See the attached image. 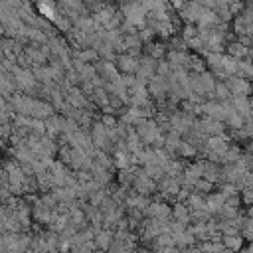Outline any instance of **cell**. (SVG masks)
I'll return each instance as SVG.
<instances>
[{
    "label": "cell",
    "instance_id": "obj_23",
    "mask_svg": "<svg viewBox=\"0 0 253 253\" xmlns=\"http://www.w3.org/2000/svg\"><path fill=\"white\" fill-rule=\"evenodd\" d=\"M142 170L154 180V182H160L162 178H166V170H164V166H160L156 160L154 162H148V164H144L142 166Z\"/></svg>",
    "mask_w": 253,
    "mask_h": 253
},
{
    "label": "cell",
    "instance_id": "obj_10",
    "mask_svg": "<svg viewBox=\"0 0 253 253\" xmlns=\"http://www.w3.org/2000/svg\"><path fill=\"white\" fill-rule=\"evenodd\" d=\"M225 85L229 87L231 95H245V97H249L253 93V83L249 79L239 77V75H231L229 79H225Z\"/></svg>",
    "mask_w": 253,
    "mask_h": 253
},
{
    "label": "cell",
    "instance_id": "obj_8",
    "mask_svg": "<svg viewBox=\"0 0 253 253\" xmlns=\"http://www.w3.org/2000/svg\"><path fill=\"white\" fill-rule=\"evenodd\" d=\"M95 67H97L99 77H101L105 83H115V81H119L121 75H123V73L119 71V67H117L115 61H103V59H99V61L95 63Z\"/></svg>",
    "mask_w": 253,
    "mask_h": 253
},
{
    "label": "cell",
    "instance_id": "obj_33",
    "mask_svg": "<svg viewBox=\"0 0 253 253\" xmlns=\"http://www.w3.org/2000/svg\"><path fill=\"white\" fill-rule=\"evenodd\" d=\"M213 186H215V184H211L210 180H206V178H200V180H198V182L194 184V192H198V194H204V196H208V194H211Z\"/></svg>",
    "mask_w": 253,
    "mask_h": 253
},
{
    "label": "cell",
    "instance_id": "obj_5",
    "mask_svg": "<svg viewBox=\"0 0 253 253\" xmlns=\"http://www.w3.org/2000/svg\"><path fill=\"white\" fill-rule=\"evenodd\" d=\"M65 125H67V117H63L61 113H55L49 119H45V134L59 140L65 132Z\"/></svg>",
    "mask_w": 253,
    "mask_h": 253
},
{
    "label": "cell",
    "instance_id": "obj_9",
    "mask_svg": "<svg viewBox=\"0 0 253 253\" xmlns=\"http://www.w3.org/2000/svg\"><path fill=\"white\" fill-rule=\"evenodd\" d=\"M156 71H158V59H154L152 55H146V53L140 55V67H138L136 77L148 83L156 75Z\"/></svg>",
    "mask_w": 253,
    "mask_h": 253
},
{
    "label": "cell",
    "instance_id": "obj_7",
    "mask_svg": "<svg viewBox=\"0 0 253 253\" xmlns=\"http://www.w3.org/2000/svg\"><path fill=\"white\" fill-rule=\"evenodd\" d=\"M115 63L123 75H136L138 67H140V57H134L130 53H119Z\"/></svg>",
    "mask_w": 253,
    "mask_h": 253
},
{
    "label": "cell",
    "instance_id": "obj_18",
    "mask_svg": "<svg viewBox=\"0 0 253 253\" xmlns=\"http://www.w3.org/2000/svg\"><path fill=\"white\" fill-rule=\"evenodd\" d=\"M172 221H180V223H186V225H188V221H192V210L188 208L186 202H174Z\"/></svg>",
    "mask_w": 253,
    "mask_h": 253
},
{
    "label": "cell",
    "instance_id": "obj_29",
    "mask_svg": "<svg viewBox=\"0 0 253 253\" xmlns=\"http://www.w3.org/2000/svg\"><path fill=\"white\" fill-rule=\"evenodd\" d=\"M243 152H241V148L237 146V144H231L229 148H227V152L223 154V158H221V164L225 166V164H235L237 160H239V156H241Z\"/></svg>",
    "mask_w": 253,
    "mask_h": 253
},
{
    "label": "cell",
    "instance_id": "obj_34",
    "mask_svg": "<svg viewBox=\"0 0 253 253\" xmlns=\"http://www.w3.org/2000/svg\"><path fill=\"white\" fill-rule=\"evenodd\" d=\"M138 36H140V40H142L144 45H146V43H152V42L156 40V32H154L150 26H142V28H138Z\"/></svg>",
    "mask_w": 253,
    "mask_h": 253
},
{
    "label": "cell",
    "instance_id": "obj_40",
    "mask_svg": "<svg viewBox=\"0 0 253 253\" xmlns=\"http://www.w3.org/2000/svg\"><path fill=\"white\" fill-rule=\"evenodd\" d=\"M225 204H227V206H231V208H239V204H241V198H239V196L227 198V200H225Z\"/></svg>",
    "mask_w": 253,
    "mask_h": 253
},
{
    "label": "cell",
    "instance_id": "obj_26",
    "mask_svg": "<svg viewBox=\"0 0 253 253\" xmlns=\"http://www.w3.org/2000/svg\"><path fill=\"white\" fill-rule=\"evenodd\" d=\"M186 204H188V208H190L192 211H200V210H206V211H208V208H206V196H204V194L192 192L190 198L186 200Z\"/></svg>",
    "mask_w": 253,
    "mask_h": 253
},
{
    "label": "cell",
    "instance_id": "obj_12",
    "mask_svg": "<svg viewBox=\"0 0 253 253\" xmlns=\"http://www.w3.org/2000/svg\"><path fill=\"white\" fill-rule=\"evenodd\" d=\"M146 26H150V28L156 32V38H160L162 42L174 38V32H176V26H174L172 20L160 22V20H150V18H146Z\"/></svg>",
    "mask_w": 253,
    "mask_h": 253
},
{
    "label": "cell",
    "instance_id": "obj_1",
    "mask_svg": "<svg viewBox=\"0 0 253 253\" xmlns=\"http://www.w3.org/2000/svg\"><path fill=\"white\" fill-rule=\"evenodd\" d=\"M117 8L123 12L125 22H128L130 26H134V28L146 26L148 12H146V8L140 2H136V0H119V6Z\"/></svg>",
    "mask_w": 253,
    "mask_h": 253
},
{
    "label": "cell",
    "instance_id": "obj_32",
    "mask_svg": "<svg viewBox=\"0 0 253 253\" xmlns=\"http://www.w3.org/2000/svg\"><path fill=\"white\" fill-rule=\"evenodd\" d=\"M200 152H198V148L192 144V142H188V140H182V144H180V148H178V156H182V158H194V156H198Z\"/></svg>",
    "mask_w": 253,
    "mask_h": 253
},
{
    "label": "cell",
    "instance_id": "obj_17",
    "mask_svg": "<svg viewBox=\"0 0 253 253\" xmlns=\"http://www.w3.org/2000/svg\"><path fill=\"white\" fill-rule=\"evenodd\" d=\"M113 241H115V229L103 227V229H99V231L95 233V245H97V249H101V251H109L111 245H113Z\"/></svg>",
    "mask_w": 253,
    "mask_h": 253
},
{
    "label": "cell",
    "instance_id": "obj_6",
    "mask_svg": "<svg viewBox=\"0 0 253 253\" xmlns=\"http://www.w3.org/2000/svg\"><path fill=\"white\" fill-rule=\"evenodd\" d=\"M146 217L168 221V219H172V206L166 200H152V204L146 210Z\"/></svg>",
    "mask_w": 253,
    "mask_h": 253
},
{
    "label": "cell",
    "instance_id": "obj_22",
    "mask_svg": "<svg viewBox=\"0 0 253 253\" xmlns=\"http://www.w3.org/2000/svg\"><path fill=\"white\" fill-rule=\"evenodd\" d=\"M243 235L241 233H237V235H223L221 237V243L225 245V249L229 251V253H239L241 249H243Z\"/></svg>",
    "mask_w": 253,
    "mask_h": 253
},
{
    "label": "cell",
    "instance_id": "obj_3",
    "mask_svg": "<svg viewBox=\"0 0 253 253\" xmlns=\"http://www.w3.org/2000/svg\"><path fill=\"white\" fill-rule=\"evenodd\" d=\"M180 190H182V180H178V178L166 176V178H162L158 182V192H160V198L162 200H174V202H178Z\"/></svg>",
    "mask_w": 253,
    "mask_h": 253
},
{
    "label": "cell",
    "instance_id": "obj_15",
    "mask_svg": "<svg viewBox=\"0 0 253 253\" xmlns=\"http://www.w3.org/2000/svg\"><path fill=\"white\" fill-rule=\"evenodd\" d=\"M225 51H227V55H231V57H235V59L253 57V49L247 47L245 43H241L239 40H231V42L225 45Z\"/></svg>",
    "mask_w": 253,
    "mask_h": 253
},
{
    "label": "cell",
    "instance_id": "obj_28",
    "mask_svg": "<svg viewBox=\"0 0 253 253\" xmlns=\"http://www.w3.org/2000/svg\"><path fill=\"white\" fill-rule=\"evenodd\" d=\"M97 53H99V59H103V61H115L117 59V49L113 47V45H109V43H101L99 47H97Z\"/></svg>",
    "mask_w": 253,
    "mask_h": 253
},
{
    "label": "cell",
    "instance_id": "obj_21",
    "mask_svg": "<svg viewBox=\"0 0 253 253\" xmlns=\"http://www.w3.org/2000/svg\"><path fill=\"white\" fill-rule=\"evenodd\" d=\"M144 53H146V55H152V57L158 59V61H162V59H166L168 49H166V43H164V42H152V43H146Z\"/></svg>",
    "mask_w": 253,
    "mask_h": 253
},
{
    "label": "cell",
    "instance_id": "obj_13",
    "mask_svg": "<svg viewBox=\"0 0 253 253\" xmlns=\"http://www.w3.org/2000/svg\"><path fill=\"white\" fill-rule=\"evenodd\" d=\"M229 103H231L233 111H237L241 117H245V121H249V119H251L253 103H251V99H249V97H245V95H233V97L229 99Z\"/></svg>",
    "mask_w": 253,
    "mask_h": 253
},
{
    "label": "cell",
    "instance_id": "obj_11",
    "mask_svg": "<svg viewBox=\"0 0 253 253\" xmlns=\"http://www.w3.org/2000/svg\"><path fill=\"white\" fill-rule=\"evenodd\" d=\"M202 12H204V8H202L200 4H196V2L188 0V2L184 4V8L178 12V16H180V20H182L184 24H196V26H198Z\"/></svg>",
    "mask_w": 253,
    "mask_h": 253
},
{
    "label": "cell",
    "instance_id": "obj_42",
    "mask_svg": "<svg viewBox=\"0 0 253 253\" xmlns=\"http://www.w3.org/2000/svg\"><path fill=\"white\" fill-rule=\"evenodd\" d=\"M247 217H251V219H253V206L247 210Z\"/></svg>",
    "mask_w": 253,
    "mask_h": 253
},
{
    "label": "cell",
    "instance_id": "obj_31",
    "mask_svg": "<svg viewBox=\"0 0 253 253\" xmlns=\"http://www.w3.org/2000/svg\"><path fill=\"white\" fill-rule=\"evenodd\" d=\"M200 36V32H198V26L196 24H184L182 28H180V38L188 43L190 40H194V38H198Z\"/></svg>",
    "mask_w": 253,
    "mask_h": 253
},
{
    "label": "cell",
    "instance_id": "obj_16",
    "mask_svg": "<svg viewBox=\"0 0 253 253\" xmlns=\"http://www.w3.org/2000/svg\"><path fill=\"white\" fill-rule=\"evenodd\" d=\"M89 101L97 107V109H103V111H107L109 107H111V93L105 89V87H97L91 95H89Z\"/></svg>",
    "mask_w": 253,
    "mask_h": 253
},
{
    "label": "cell",
    "instance_id": "obj_41",
    "mask_svg": "<svg viewBox=\"0 0 253 253\" xmlns=\"http://www.w3.org/2000/svg\"><path fill=\"white\" fill-rule=\"evenodd\" d=\"M235 0H215V6H231Z\"/></svg>",
    "mask_w": 253,
    "mask_h": 253
},
{
    "label": "cell",
    "instance_id": "obj_19",
    "mask_svg": "<svg viewBox=\"0 0 253 253\" xmlns=\"http://www.w3.org/2000/svg\"><path fill=\"white\" fill-rule=\"evenodd\" d=\"M225 206V198L221 196V192H211L206 196V208L211 215H219V211Z\"/></svg>",
    "mask_w": 253,
    "mask_h": 253
},
{
    "label": "cell",
    "instance_id": "obj_24",
    "mask_svg": "<svg viewBox=\"0 0 253 253\" xmlns=\"http://www.w3.org/2000/svg\"><path fill=\"white\" fill-rule=\"evenodd\" d=\"M174 235V241H176V245L178 247H182V249H186V247H190V245H194L198 239L194 237V233L190 231V227L188 229H184V231H178V233H172Z\"/></svg>",
    "mask_w": 253,
    "mask_h": 253
},
{
    "label": "cell",
    "instance_id": "obj_38",
    "mask_svg": "<svg viewBox=\"0 0 253 253\" xmlns=\"http://www.w3.org/2000/svg\"><path fill=\"white\" fill-rule=\"evenodd\" d=\"M241 200H243L247 206H253V186H249V188H245V190H243Z\"/></svg>",
    "mask_w": 253,
    "mask_h": 253
},
{
    "label": "cell",
    "instance_id": "obj_20",
    "mask_svg": "<svg viewBox=\"0 0 253 253\" xmlns=\"http://www.w3.org/2000/svg\"><path fill=\"white\" fill-rule=\"evenodd\" d=\"M89 172L93 174V180H95L97 184H101L103 188H109V184L113 182L111 170H107V168H103V166H99V164H95V162H93V166H91Z\"/></svg>",
    "mask_w": 253,
    "mask_h": 253
},
{
    "label": "cell",
    "instance_id": "obj_35",
    "mask_svg": "<svg viewBox=\"0 0 253 253\" xmlns=\"http://www.w3.org/2000/svg\"><path fill=\"white\" fill-rule=\"evenodd\" d=\"M219 192H221V196L227 200V198H233V196H239V188L235 186V184H229V182H223V184H219Z\"/></svg>",
    "mask_w": 253,
    "mask_h": 253
},
{
    "label": "cell",
    "instance_id": "obj_37",
    "mask_svg": "<svg viewBox=\"0 0 253 253\" xmlns=\"http://www.w3.org/2000/svg\"><path fill=\"white\" fill-rule=\"evenodd\" d=\"M241 235L249 241H253V219L251 217H245L243 221V227H241Z\"/></svg>",
    "mask_w": 253,
    "mask_h": 253
},
{
    "label": "cell",
    "instance_id": "obj_39",
    "mask_svg": "<svg viewBox=\"0 0 253 253\" xmlns=\"http://www.w3.org/2000/svg\"><path fill=\"white\" fill-rule=\"evenodd\" d=\"M192 2L200 4L202 8H210V10H213V8H215V0H192Z\"/></svg>",
    "mask_w": 253,
    "mask_h": 253
},
{
    "label": "cell",
    "instance_id": "obj_36",
    "mask_svg": "<svg viewBox=\"0 0 253 253\" xmlns=\"http://www.w3.org/2000/svg\"><path fill=\"white\" fill-rule=\"evenodd\" d=\"M99 121H101L107 128H115V126L119 125V117H117L115 113H103V115L99 117Z\"/></svg>",
    "mask_w": 253,
    "mask_h": 253
},
{
    "label": "cell",
    "instance_id": "obj_25",
    "mask_svg": "<svg viewBox=\"0 0 253 253\" xmlns=\"http://www.w3.org/2000/svg\"><path fill=\"white\" fill-rule=\"evenodd\" d=\"M239 77L243 79H253V57H245V59H239L237 61V73Z\"/></svg>",
    "mask_w": 253,
    "mask_h": 253
},
{
    "label": "cell",
    "instance_id": "obj_2",
    "mask_svg": "<svg viewBox=\"0 0 253 253\" xmlns=\"http://www.w3.org/2000/svg\"><path fill=\"white\" fill-rule=\"evenodd\" d=\"M132 192L150 198V196H154L158 192V182H154L142 168H138L136 176H134V182H132Z\"/></svg>",
    "mask_w": 253,
    "mask_h": 253
},
{
    "label": "cell",
    "instance_id": "obj_4",
    "mask_svg": "<svg viewBox=\"0 0 253 253\" xmlns=\"http://www.w3.org/2000/svg\"><path fill=\"white\" fill-rule=\"evenodd\" d=\"M198 128L206 136H219V134H225L227 125L223 121H217V119H211V117H200L198 119Z\"/></svg>",
    "mask_w": 253,
    "mask_h": 253
},
{
    "label": "cell",
    "instance_id": "obj_14",
    "mask_svg": "<svg viewBox=\"0 0 253 253\" xmlns=\"http://www.w3.org/2000/svg\"><path fill=\"white\" fill-rule=\"evenodd\" d=\"M51 115H55V107L49 101H45V99H34V107H32V117L34 119L45 121Z\"/></svg>",
    "mask_w": 253,
    "mask_h": 253
},
{
    "label": "cell",
    "instance_id": "obj_27",
    "mask_svg": "<svg viewBox=\"0 0 253 253\" xmlns=\"http://www.w3.org/2000/svg\"><path fill=\"white\" fill-rule=\"evenodd\" d=\"M113 160H115V168L117 170H126L132 166V160H130V152H113Z\"/></svg>",
    "mask_w": 253,
    "mask_h": 253
},
{
    "label": "cell",
    "instance_id": "obj_30",
    "mask_svg": "<svg viewBox=\"0 0 253 253\" xmlns=\"http://www.w3.org/2000/svg\"><path fill=\"white\" fill-rule=\"evenodd\" d=\"M233 95L229 91V87L225 85V81H217L215 85V93H213V101H229Z\"/></svg>",
    "mask_w": 253,
    "mask_h": 253
}]
</instances>
